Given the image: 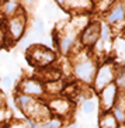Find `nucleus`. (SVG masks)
<instances>
[{
    "label": "nucleus",
    "mask_w": 125,
    "mask_h": 128,
    "mask_svg": "<svg viewBox=\"0 0 125 128\" xmlns=\"http://www.w3.org/2000/svg\"><path fill=\"white\" fill-rule=\"evenodd\" d=\"M65 80H55V82H48V83H44V93L45 96H49V98L52 97H59L62 93H63V89H65Z\"/></svg>",
    "instance_id": "9b49d317"
},
{
    "label": "nucleus",
    "mask_w": 125,
    "mask_h": 128,
    "mask_svg": "<svg viewBox=\"0 0 125 128\" xmlns=\"http://www.w3.org/2000/svg\"><path fill=\"white\" fill-rule=\"evenodd\" d=\"M0 13L3 14V17L6 18H11L13 16H15L18 13V10L21 8L18 2H4L0 4Z\"/></svg>",
    "instance_id": "4468645a"
},
{
    "label": "nucleus",
    "mask_w": 125,
    "mask_h": 128,
    "mask_svg": "<svg viewBox=\"0 0 125 128\" xmlns=\"http://www.w3.org/2000/svg\"><path fill=\"white\" fill-rule=\"evenodd\" d=\"M8 128H27L25 125H23V124H15V125H13V127H8Z\"/></svg>",
    "instance_id": "b1692460"
},
{
    "label": "nucleus",
    "mask_w": 125,
    "mask_h": 128,
    "mask_svg": "<svg viewBox=\"0 0 125 128\" xmlns=\"http://www.w3.org/2000/svg\"><path fill=\"white\" fill-rule=\"evenodd\" d=\"M114 2H94V12H99L101 14H107V12L111 8Z\"/></svg>",
    "instance_id": "6ab92c4d"
},
{
    "label": "nucleus",
    "mask_w": 125,
    "mask_h": 128,
    "mask_svg": "<svg viewBox=\"0 0 125 128\" xmlns=\"http://www.w3.org/2000/svg\"><path fill=\"white\" fill-rule=\"evenodd\" d=\"M62 125H63V120L55 116H52L48 121L42 122V128H62Z\"/></svg>",
    "instance_id": "a211bd4d"
},
{
    "label": "nucleus",
    "mask_w": 125,
    "mask_h": 128,
    "mask_svg": "<svg viewBox=\"0 0 125 128\" xmlns=\"http://www.w3.org/2000/svg\"><path fill=\"white\" fill-rule=\"evenodd\" d=\"M94 108H96V102L93 100V98H90V97L82 103V111H83L84 114L93 113V111H94Z\"/></svg>",
    "instance_id": "aec40b11"
},
{
    "label": "nucleus",
    "mask_w": 125,
    "mask_h": 128,
    "mask_svg": "<svg viewBox=\"0 0 125 128\" xmlns=\"http://www.w3.org/2000/svg\"><path fill=\"white\" fill-rule=\"evenodd\" d=\"M97 68H99V62H97L96 58L91 56V55L84 56L82 59H77L73 64V75H75V79L79 83H82V84L91 86Z\"/></svg>",
    "instance_id": "f257e3e1"
},
{
    "label": "nucleus",
    "mask_w": 125,
    "mask_h": 128,
    "mask_svg": "<svg viewBox=\"0 0 125 128\" xmlns=\"http://www.w3.org/2000/svg\"><path fill=\"white\" fill-rule=\"evenodd\" d=\"M99 128H120V124L114 118L111 111L108 113H101L99 117Z\"/></svg>",
    "instance_id": "2eb2a0df"
},
{
    "label": "nucleus",
    "mask_w": 125,
    "mask_h": 128,
    "mask_svg": "<svg viewBox=\"0 0 125 128\" xmlns=\"http://www.w3.org/2000/svg\"><path fill=\"white\" fill-rule=\"evenodd\" d=\"M6 28H7V38L8 42H17L24 38V31L27 27V13L23 8H20L18 13L13 16L11 18L6 20Z\"/></svg>",
    "instance_id": "7ed1b4c3"
},
{
    "label": "nucleus",
    "mask_w": 125,
    "mask_h": 128,
    "mask_svg": "<svg viewBox=\"0 0 125 128\" xmlns=\"http://www.w3.org/2000/svg\"><path fill=\"white\" fill-rule=\"evenodd\" d=\"M73 104L75 103L72 100H69L66 97H52L46 102V107L49 108L51 114L58 118H62L65 121L66 117H69L73 111Z\"/></svg>",
    "instance_id": "0eeeda50"
},
{
    "label": "nucleus",
    "mask_w": 125,
    "mask_h": 128,
    "mask_svg": "<svg viewBox=\"0 0 125 128\" xmlns=\"http://www.w3.org/2000/svg\"><path fill=\"white\" fill-rule=\"evenodd\" d=\"M4 118H6V110L3 108V106H0V124H3Z\"/></svg>",
    "instance_id": "5701e85b"
},
{
    "label": "nucleus",
    "mask_w": 125,
    "mask_h": 128,
    "mask_svg": "<svg viewBox=\"0 0 125 128\" xmlns=\"http://www.w3.org/2000/svg\"><path fill=\"white\" fill-rule=\"evenodd\" d=\"M1 84L6 89H10L13 86V78L11 76H4V78H1Z\"/></svg>",
    "instance_id": "4be33fe9"
},
{
    "label": "nucleus",
    "mask_w": 125,
    "mask_h": 128,
    "mask_svg": "<svg viewBox=\"0 0 125 128\" xmlns=\"http://www.w3.org/2000/svg\"><path fill=\"white\" fill-rule=\"evenodd\" d=\"M34 28H35V32L38 35H44V32H45V24H44L42 18L38 17V18L34 20Z\"/></svg>",
    "instance_id": "412c9836"
},
{
    "label": "nucleus",
    "mask_w": 125,
    "mask_h": 128,
    "mask_svg": "<svg viewBox=\"0 0 125 128\" xmlns=\"http://www.w3.org/2000/svg\"><path fill=\"white\" fill-rule=\"evenodd\" d=\"M118 93H120V90H118V87L114 83L106 86L101 92L97 93L99 94V100H100L99 103H100L101 113H108V111H111V108L114 107L115 100L118 97Z\"/></svg>",
    "instance_id": "6e6552de"
},
{
    "label": "nucleus",
    "mask_w": 125,
    "mask_h": 128,
    "mask_svg": "<svg viewBox=\"0 0 125 128\" xmlns=\"http://www.w3.org/2000/svg\"><path fill=\"white\" fill-rule=\"evenodd\" d=\"M113 38V31L111 27L106 23H100V41L103 44H108Z\"/></svg>",
    "instance_id": "f3484780"
},
{
    "label": "nucleus",
    "mask_w": 125,
    "mask_h": 128,
    "mask_svg": "<svg viewBox=\"0 0 125 128\" xmlns=\"http://www.w3.org/2000/svg\"><path fill=\"white\" fill-rule=\"evenodd\" d=\"M76 37L77 35L75 32H69V35H65L59 40V44H58V49L61 51L63 55H68L72 48L75 46V42H76Z\"/></svg>",
    "instance_id": "ddd939ff"
},
{
    "label": "nucleus",
    "mask_w": 125,
    "mask_h": 128,
    "mask_svg": "<svg viewBox=\"0 0 125 128\" xmlns=\"http://www.w3.org/2000/svg\"><path fill=\"white\" fill-rule=\"evenodd\" d=\"M125 23V3L124 2H114L111 8L106 14V24L108 26H118Z\"/></svg>",
    "instance_id": "9d476101"
},
{
    "label": "nucleus",
    "mask_w": 125,
    "mask_h": 128,
    "mask_svg": "<svg viewBox=\"0 0 125 128\" xmlns=\"http://www.w3.org/2000/svg\"><path fill=\"white\" fill-rule=\"evenodd\" d=\"M114 84L118 87L120 92H125V66H115Z\"/></svg>",
    "instance_id": "dca6fc26"
},
{
    "label": "nucleus",
    "mask_w": 125,
    "mask_h": 128,
    "mask_svg": "<svg viewBox=\"0 0 125 128\" xmlns=\"http://www.w3.org/2000/svg\"><path fill=\"white\" fill-rule=\"evenodd\" d=\"M17 93L27 94L30 97H34L37 100H42L45 97L44 93V83L38 78H25L21 79L17 86Z\"/></svg>",
    "instance_id": "423d86ee"
},
{
    "label": "nucleus",
    "mask_w": 125,
    "mask_h": 128,
    "mask_svg": "<svg viewBox=\"0 0 125 128\" xmlns=\"http://www.w3.org/2000/svg\"><path fill=\"white\" fill-rule=\"evenodd\" d=\"M38 79L41 80L42 83L61 80V69L52 68V66L44 68V69H41V72H39V78H38Z\"/></svg>",
    "instance_id": "f8f14e48"
},
{
    "label": "nucleus",
    "mask_w": 125,
    "mask_h": 128,
    "mask_svg": "<svg viewBox=\"0 0 125 128\" xmlns=\"http://www.w3.org/2000/svg\"><path fill=\"white\" fill-rule=\"evenodd\" d=\"M114 70H115V65L110 64V62H104V64L99 65V68L96 70L94 79H93V83H91L93 92L99 93L106 86L114 83Z\"/></svg>",
    "instance_id": "20e7f679"
},
{
    "label": "nucleus",
    "mask_w": 125,
    "mask_h": 128,
    "mask_svg": "<svg viewBox=\"0 0 125 128\" xmlns=\"http://www.w3.org/2000/svg\"><path fill=\"white\" fill-rule=\"evenodd\" d=\"M27 59L32 66L39 69L48 68L56 60V54L52 49L46 48L44 45H37V44H31L27 48Z\"/></svg>",
    "instance_id": "f03ea898"
},
{
    "label": "nucleus",
    "mask_w": 125,
    "mask_h": 128,
    "mask_svg": "<svg viewBox=\"0 0 125 128\" xmlns=\"http://www.w3.org/2000/svg\"><path fill=\"white\" fill-rule=\"evenodd\" d=\"M58 6L63 8V12L73 13L75 16H82L86 13H94V2L79 0V2H58Z\"/></svg>",
    "instance_id": "1a4fd4ad"
},
{
    "label": "nucleus",
    "mask_w": 125,
    "mask_h": 128,
    "mask_svg": "<svg viewBox=\"0 0 125 128\" xmlns=\"http://www.w3.org/2000/svg\"><path fill=\"white\" fill-rule=\"evenodd\" d=\"M100 40V21H89L82 28L79 35L80 46L84 49L94 48L97 41Z\"/></svg>",
    "instance_id": "39448f33"
}]
</instances>
